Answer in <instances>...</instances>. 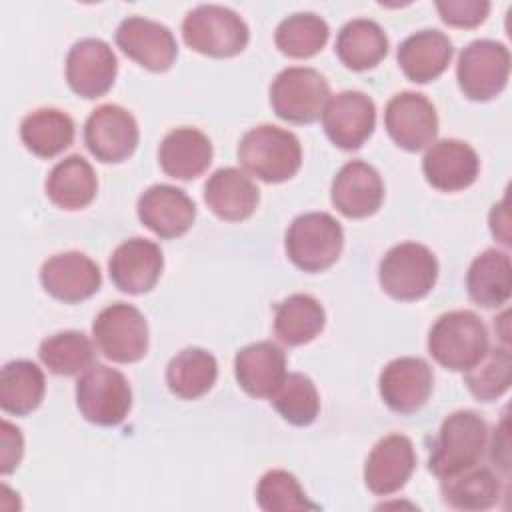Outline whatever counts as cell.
I'll return each mask as SVG.
<instances>
[{
	"label": "cell",
	"mask_w": 512,
	"mask_h": 512,
	"mask_svg": "<svg viewBox=\"0 0 512 512\" xmlns=\"http://www.w3.org/2000/svg\"><path fill=\"white\" fill-rule=\"evenodd\" d=\"M238 160L258 180L280 184L300 170L302 146L294 132L274 124H260L242 136Z\"/></svg>",
	"instance_id": "obj_1"
},
{
	"label": "cell",
	"mask_w": 512,
	"mask_h": 512,
	"mask_svg": "<svg viewBox=\"0 0 512 512\" xmlns=\"http://www.w3.org/2000/svg\"><path fill=\"white\" fill-rule=\"evenodd\" d=\"M488 350V328L472 310H450L428 332V352L446 370L466 372Z\"/></svg>",
	"instance_id": "obj_2"
},
{
	"label": "cell",
	"mask_w": 512,
	"mask_h": 512,
	"mask_svg": "<svg viewBox=\"0 0 512 512\" xmlns=\"http://www.w3.org/2000/svg\"><path fill=\"white\" fill-rule=\"evenodd\" d=\"M488 442V426L474 410H456L444 418L428 458L436 478H448L476 466Z\"/></svg>",
	"instance_id": "obj_3"
},
{
	"label": "cell",
	"mask_w": 512,
	"mask_h": 512,
	"mask_svg": "<svg viewBox=\"0 0 512 512\" xmlns=\"http://www.w3.org/2000/svg\"><path fill=\"white\" fill-rule=\"evenodd\" d=\"M182 38L198 54L232 58L248 46L250 30L234 10L218 4H200L184 16Z\"/></svg>",
	"instance_id": "obj_4"
},
{
	"label": "cell",
	"mask_w": 512,
	"mask_h": 512,
	"mask_svg": "<svg viewBox=\"0 0 512 512\" xmlns=\"http://www.w3.org/2000/svg\"><path fill=\"white\" fill-rule=\"evenodd\" d=\"M286 254L304 272H322L342 254L344 230L328 212H306L292 220L286 230Z\"/></svg>",
	"instance_id": "obj_5"
},
{
	"label": "cell",
	"mask_w": 512,
	"mask_h": 512,
	"mask_svg": "<svg viewBox=\"0 0 512 512\" xmlns=\"http://www.w3.org/2000/svg\"><path fill=\"white\" fill-rule=\"evenodd\" d=\"M378 280L390 298L414 302L434 288L438 280V260L428 246L402 242L392 246L380 260Z\"/></svg>",
	"instance_id": "obj_6"
},
{
	"label": "cell",
	"mask_w": 512,
	"mask_h": 512,
	"mask_svg": "<svg viewBox=\"0 0 512 512\" xmlns=\"http://www.w3.org/2000/svg\"><path fill=\"white\" fill-rule=\"evenodd\" d=\"M328 98V80L318 70L306 66L284 68L270 84V106L278 118L290 124L316 122Z\"/></svg>",
	"instance_id": "obj_7"
},
{
	"label": "cell",
	"mask_w": 512,
	"mask_h": 512,
	"mask_svg": "<svg viewBox=\"0 0 512 512\" xmlns=\"http://www.w3.org/2000/svg\"><path fill=\"white\" fill-rule=\"evenodd\" d=\"M76 406L96 426H118L132 408L130 384L120 370L92 364L76 382Z\"/></svg>",
	"instance_id": "obj_8"
},
{
	"label": "cell",
	"mask_w": 512,
	"mask_h": 512,
	"mask_svg": "<svg viewBox=\"0 0 512 512\" xmlns=\"http://www.w3.org/2000/svg\"><path fill=\"white\" fill-rule=\"evenodd\" d=\"M98 350L112 362L132 364L148 352V322L144 314L126 302L102 308L92 322Z\"/></svg>",
	"instance_id": "obj_9"
},
{
	"label": "cell",
	"mask_w": 512,
	"mask_h": 512,
	"mask_svg": "<svg viewBox=\"0 0 512 512\" xmlns=\"http://www.w3.org/2000/svg\"><path fill=\"white\" fill-rule=\"evenodd\" d=\"M510 52L496 40H474L458 56L456 80L462 94L474 102L496 98L508 84Z\"/></svg>",
	"instance_id": "obj_10"
},
{
	"label": "cell",
	"mask_w": 512,
	"mask_h": 512,
	"mask_svg": "<svg viewBox=\"0 0 512 512\" xmlns=\"http://www.w3.org/2000/svg\"><path fill=\"white\" fill-rule=\"evenodd\" d=\"M140 140L136 118L118 104H102L90 112L84 124L88 152L104 164L128 160Z\"/></svg>",
	"instance_id": "obj_11"
},
{
	"label": "cell",
	"mask_w": 512,
	"mask_h": 512,
	"mask_svg": "<svg viewBox=\"0 0 512 512\" xmlns=\"http://www.w3.org/2000/svg\"><path fill=\"white\" fill-rule=\"evenodd\" d=\"M384 126L396 146L408 152H418L436 140L438 114L424 94L406 90L388 100Z\"/></svg>",
	"instance_id": "obj_12"
},
{
	"label": "cell",
	"mask_w": 512,
	"mask_h": 512,
	"mask_svg": "<svg viewBox=\"0 0 512 512\" xmlns=\"http://www.w3.org/2000/svg\"><path fill=\"white\" fill-rule=\"evenodd\" d=\"M328 140L342 150H358L374 132V100L358 90H344L328 98L322 112Z\"/></svg>",
	"instance_id": "obj_13"
},
{
	"label": "cell",
	"mask_w": 512,
	"mask_h": 512,
	"mask_svg": "<svg viewBox=\"0 0 512 512\" xmlns=\"http://www.w3.org/2000/svg\"><path fill=\"white\" fill-rule=\"evenodd\" d=\"M118 48L150 72H166L178 56V44L168 26L144 18L128 16L116 28Z\"/></svg>",
	"instance_id": "obj_14"
},
{
	"label": "cell",
	"mask_w": 512,
	"mask_h": 512,
	"mask_svg": "<svg viewBox=\"0 0 512 512\" xmlns=\"http://www.w3.org/2000/svg\"><path fill=\"white\" fill-rule=\"evenodd\" d=\"M116 72V54L100 38L78 40L66 56V82L74 94L86 100L104 96L112 88Z\"/></svg>",
	"instance_id": "obj_15"
},
{
	"label": "cell",
	"mask_w": 512,
	"mask_h": 512,
	"mask_svg": "<svg viewBox=\"0 0 512 512\" xmlns=\"http://www.w3.org/2000/svg\"><path fill=\"white\" fill-rule=\"evenodd\" d=\"M432 386V368L418 356H402L388 362L378 378L384 404L398 414L418 412L428 402Z\"/></svg>",
	"instance_id": "obj_16"
},
{
	"label": "cell",
	"mask_w": 512,
	"mask_h": 512,
	"mask_svg": "<svg viewBox=\"0 0 512 512\" xmlns=\"http://www.w3.org/2000/svg\"><path fill=\"white\" fill-rule=\"evenodd\" d=\"M138 220L164 240L184 236L196 220L194 200L176 186L154 184L144 190L136 204Z\"/></svg>",
	"instance_id": "obj_17"
},
{
	"label": "cell",
	"mask_w": 512,
	"mask_h": 512,
	"mask_svg": "<svg viewBox=\"0 0 512 512\" xmlns=\"http://www.w3.org/2000/svg\"><path fill=\"white\" fill-rule=\"evenodd\" d=\"M40 282L52 298L64 304H78L98 292L102 274L90 256L70 250L54 254L42 264Z\"/></svg>",
	"instance_id": "obj_18"
},
{
	"label": "cell",
	"mask_w": 512,
	"mask_h": 512,
	"mask_svg": "<svg viewBox=\"0 0 512 512\" xmlns=\"http://www.w3.org/2000/svg\"><path fill=\"white\" fill-rule=\"evenodd\" d=\"M164 268V254L152 240L134 236L124 240L108 260V274L112 284L126 294L150 292L160 280Z\"/></svg>",
	"instance_id": "obj_19"
},
{
	"label": "cell",
	"mask_w": 512,
	"mask_h": 512,
	"mask_svg": "<svg viewBox=\"0 0 512 512\" xmlns=\"http://www.w3.org/2000/svg\"><path fill=\"white\" fill-rule=\"evenodd\" d=\"M330 200L346 218H368L382 206L384 182L378 170L368 162L350 160L336 172L330 188Z\"/></svg>",
	"instance_id": "obj_20"
},
{
	"label": "cell",
	"mask_w": 512,
	"mask_h": 512,
	"mask_svg": "<svg viewBox=\"0 0 512 512\" xmlns=\"http://www.w3.org/2000/svg\"><path fill=\"white\" fill-rule=\"evenodd\" d=\"M426 182L442 192H458L474 184L480 172L476 150L458 138L432 142L422 158Z\"/></svg>",
	"instance_id": "obj_21"
},
{
	"label": "cell",
	"mask_w": 512,
	"mask_h": 512,
	"mask_svg": "<svg viewBox=\"0 0 512 512\" xmlns=\"http://www.w3.org/2000/svg\"><path fill=\"white\" fill-rule=\"evenodd\" d=\"M416 468L412 440L404 434L380 438L364 464V484L376 496H388L404 488Z\"/></svg>",
	"instance_id": "obj_22"
},
{
	"label": "cell",
	"mask_w": 512,
	"mask_h": 512,
	"mask_svg": "<svg viewBox=\"0 0 512 512\" xmlns=\"http://www.w3.org/2000/svg\"><path fill=\"white\" fill-rule=\"evenodd\" d=\"M234 376L248 396L272 398L288 376L286 356L270 340L248 344L234 358Z\"/></svg>",
	"instance_id": "obj_23"
},
{
	"label": "cell",
	"mask_w": 512,
	"mask_h": 512,
	"mask_svg": "<svg viewBox=\"0 0 512 512\" xmlns=\"http://www.w3.org/2000/svg\"><path fill=\"white\" fill-rule=\"evenodd\" d=\"M452 54V40L444 32L428 28L404 38L398 46L396 60L410 82L426 84L444 74Z\"/></svg>",
	"instance_id": "obj_24"
},
{
	"label": "cell",
	"mask_w": 512,
	"mask_h": 512,
	"mask_svg": "<svg viewBox=\"0 0 512 512\" xmlns=\"http://www.w3.org/2000/svg\"><path fill=\"white\" fill-rule=\"evenodd\" d=\"M158 162L166 176L194 180L204 174L212 162V142L198 128H174L160 142Z\"/></svg>",
	"instance_id": "obj_25"
},
{
	"label": "cell",
	"mask_w": 512,
	"mask_h": 512,
	"mask_svg": "<svg viewBox=\"0 0 512 512\" xmlns=\"http://www.w3.org/2000/svg\"><path fill=\"white\" fill-rule=\"evenodd\" d=\"M204 202L220 220L240 222L254 214L260 190L246 172L226 166L206 180Z\"/></svg>",
	"instance_id": "obj_26"
},
{
	"label": "cell",
	"mask_w": 512,
	"mask_h": 512,
	"mask_svg": "<svg viewBox=\"0 0 512 512\" xmlns=\"http://www.w3.org/2000/svg\"><path fill=\"white\" fill-rule=\"evenodd\" d=\"M44 188L54 206L62 210H82L96 198L98 178L86 158L72 154L52 166Z\"/></svg>",
	"instance_id": "obj_27"
},
{
	"label": "cell",
	"mask_w": 512,
	"mask_h": 512,
	"mask_svg": "<svg viewBox=\"0 0 512 512\" xmlns=\"http://www.w3.org/2000/svg\"><path fill=\"white\" fill-rule=\"evenodd\" d=\"M466 290L470 300L482 308L504 306L512 294L510 256L496 248L480 252L466 272Z\"/></svg>",
	"instance_id": "obj_28"
},
{
	"label": "cell",
	"mask_w": 512,
	"mask_h": 512,
	"mask_svg": "<svg viewBox=\"0 0 512 512\" xmlns=\"http://www.w3.org/2000/svg\"><path fill=\"white\" fill-rule=\"evenodd\" d=\"M334 50L346 68L364 72L380 64L388 54V38L378 22L370 18H354L340 28Z\"/></svg>",
	"instance_id": "obj_29"
},
{
	"label": "cell",
	"mask_w": 512,
	"mask_h": 512,
	"mask_svg": "<svg viewBox=\"0 0 512 512\" xmlns=\"http://www.w3.org/2000/svg\"><path fill=\"white\" fill-rule=\"evenodd\" d=\"M74 120L58 108H38L20 122V140L38 158H54L74 142Z\"/></svg>",
	"instance_id": "obj_30"
},
{
	"label": "cell",
	"mask_w": 512,
	"mask_h": 512,
	"mask_svg": "<svg viewBox=\"0 0 512 512\" xmlns=\"http://www.w3.org/2000/svg\"><path fill=\"white\" fill-rule=\"evenodd\" d=\"M326 324L322 304L310 294H292L274 310V336L286 346L312 342Z\"/></svg>",
	"instance_id": "obj_31"
},
{
	"label": "cell",
	"mask_w": 512,
	"mask_h": 512,
	"mask_svg": "<svg viewBox=\"0 0 512 512\" xmlns=\"http://www.w3.org/2000/svg\"><path fill=\"white\" fill-rule=\"evenodd\" d=\"M440 494L450 508L478 512L496 506L502 494V484L490 468L472 466L454 476L442 478Z\"/></svg>",
	"instance_id": "obj_32"
},
{
	"label": "cell",
	"mask_w": 512,
	"mask_h": 512,
	"mask_svg": "<svg viewBox=\"0 0 512 512\" xmlns=\"http://www.w3.org/2000/svg\"><path fill=\"white\" fill-rule=\"evenodd\" d=\"M218 378V362L204 348H184L166 366V384L182 400H196L212 390Z\"/></svg>",
	"instance_id": "obj_33"
},
{
	"label": "cell",
	"mask_w": 512,
	"mask_h": 512,
	"mask_svg": "<svg viewBox=\"0 0 512 512\" xmlns=\"http://www.w3.org/2000/svg\"><path fill=\"white\" fill-rule=\"evenodd\" d=\"M46 392L44 372L30 360H12L0 372V408L6 414L34 412Z\"/></svg>",
	"instance_id": "obj_34"
},
{
	"label": "cell",
	"mask_w": 512,
	"mask_h": 512,
	"mask_svg": "<svg viewBox=\"0 0 512 512\" xmlns=\"http://www.w3.org/2000/svg\"><path fill=\"white\" fill-rule=\"evenodd\" d=\"M40 362L56 376H76L94 362V344L84 332L64 330L40 342Z\"/></svg>",
	"instance_id": "obj_35"
},
{
	"label": "cell",
	"mask_w": 512,
	"mask_h": 512,
	"mask_svg": "<svg viewBox=\"0 0 512 512\" xmlns=\"http://www.w3.org/2000/svg\"><path fill=\"white\" fill-rule=\"evenodd\" d=\"M330 28L326 20L314 12H296L284 18L274 34L276 48L288 58H312L328 42Z\"/></svg>",
	"instance_id": "obj_36"
},
{
	"label": "cell",
	"mask_w": 512,
	"mask_h": 512,
	"mask_svg": "<svg viewBox=\"0 0 512 512\" xmlns=\"http://www.w3.org/2000/svg\"><path fill=\"white\" fill-rule=\"evenodd\" d=\"M512 380V354L506 346L488 348L486 354L466 370L464 384L480 402H494L508 392Z\"/></svg>",
	"instance_id": "obj_37"
},
{
	"label": "cell",
	"mask_w": 512,
	"mask_h": 512,
	"mask_svg": "<svg viewBox=\"0 0 512 512\" xmlns=\"http://www.w3.org/2000/svg\"><path fill=\"white\" fill-rule=\"evenodd\" d=\"M270 400L276 412L292 426H310L320 412L318 390L314 382L300 372L288 374Z\"/></svg>",
	"instance_id": "obj_38"
},
{
	"label": "cell",
	"mask_w": 512,
	"mask_h": 512,
	"mask_svg": "<svg viewBox=\"0 0 512 512\" xmlns=\"http://www.w3.org/2000/svg\"><path fill=\"white\" fill-rule=\"evenodd\" d=\"M256 502L264 512H296L318 510L302 490L298 478L288 470H268L256 486Z\"/></svg>",
	"instance_id": "obj_39"
},
{
	"label": "cell",
	"mask_w": 512,
	"mask_h": 512,
	"mask_svg": "<svg viewBox=\"0 0 512 512\" xmlns=\"http://www.w3.org/2000/svg\"><path fill=\"white\" fill-rule=\"evenodd\" d=\"M436 10L448 26L454 28H476L480 26L488 12L490 2L486 0H440L436 2Z\"/></svg>",
	"instance_id": "obj_40"
},
{
	"label": "cell",
	"mask_w": 512,
	"mask_h": 512,
	"mask_svg": "<svg viewBox=\"0 0 512 512\" xmlns=\"http://www.w3.org/2000/svg\"><path fill=\"white\" fill-rule=\"evenodd\" d=\"M0 444H2V450H0V472L6 476V474L16 470V466L20 464L22 454H24L22 434L8 420H2V424H0Z\"/></svg>",
	"instance_id": "obj_41"
},
{
	"label": "cell",
	"mask_w": 512,
	"mask_h": 512,
	"mask_svg": "<svg viewBox=\"0 0 512 512\" xmlns=\"http://www.w3.org/2000/svg\"><path fill=\"white\" fill-rule=\"evenodd\" d=\"M510 440H508V418L506 414L500 420V426L494 430V438H492V452L490 458L494 464L500 466V470L504 474H508L510 470Z\"/></svg>",
	"instance_id": "obj_42"
},
{
	"label": "cell",
	"mask_w": 512,
	"mask_h": 512,
	"mask_svg": "<svg viewBox=\"0 0 512 512\" xmlns=\"http://www.w3.org/2000/svg\"><path fill=\"white\" fill-rule=\"evenodd\" d=\"M490 230L496 240H500L504 246H510V216H508V198L494 204L490 210Z\"/></svg>",
	"instance_id": "obj_43"
}]
</instances>
